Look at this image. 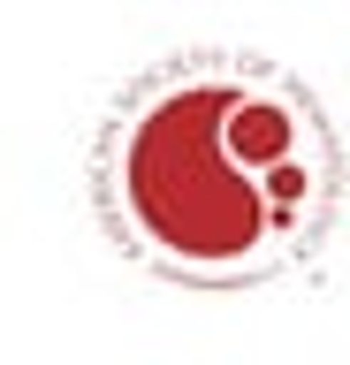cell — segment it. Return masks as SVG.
I'll return each instance as SVG.
<instances>
[{
  "instance_id": "1",
  "label": "cell",
  "mask_w": 350,
  "mask_h": 365,
  "mask_svg": "<svg viewBox=\"0 0 350 365\" xmlns=\"http://www.w3.org/2000/svg\"><path fill=\"white\" fill-rule=\"evenodd\" d=\"M122 213L138 244L175 274H259L320 213L335 153L289 91L244 76H183L130 122Z\"/></svg>"
}]
</instances>
